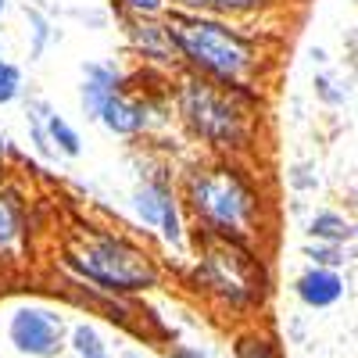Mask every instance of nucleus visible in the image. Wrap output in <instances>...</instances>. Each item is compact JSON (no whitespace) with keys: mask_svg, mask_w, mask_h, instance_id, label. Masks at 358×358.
Wrapping results in <instances>:
<instances>
[{"mask_svg":"<svg viewBox=\"0 0 358 358\" xmlns=\"http://www.w3.org/2000/svg\"><path fill=\"white\" fill-rule=\"evenodd\" d=\"M183 212L194 219L197 236L241 241L262 248L273 229V190L251 158L201 155L176 176Z\"/></svg>","mask_w":358,"mask_h":358,"instance_id":"f257e3e1","label":"nucleus"},{"mask_svg":"<svg viewBox=\"0 0 358 358\" xmlns=\"http://www.w3.org/2000/svg\"><path fill=\"white\" fill-rule=\"evenodd\" d=\"M172 76L169 101L176 122L197 147H204V155L251 158L258 151L265 108L262 83H215L187 69Z\"/></svg>","mask_w":358,"mask_h":358,"instance_id":"f03ea898","label":"nucleus"},{"mask_svg":"<svg viewBox=\"0 0 358 358\" xmlns=\"http://www.w3.org/2000/svg\"><path fill=\"white\" fill-rule=\"evenodd\" d=\"M165 22L172 29L179 69L197 72L215 83H262L273 69V40L251 22L197 15L183 8H169Z\"/></svg>","mask_w":358,"mask_h":358,"instance_id":"7ed1b4c3","label":"nucleus"},{"mask_svg":"<svg viewBox=\"0 0 358 358\" xmlns=\"http://www.w3.org/2000/svg\"><path fill=\"white\" fill-rule=\"evenodd\" d=\"M62 265L108 294H143L162 283V265L133 233L118 226H76L62 241Z\"/></svg>","mask_w":358,"mask_h":358,"instance_id":"20e7f679","label":"nucleus"},{"mask_svg":"<svg viewBox=\"0 0 358 358\" xmlns=\"http://www.w3.org/2000/svg\"><path fill=\"white\" fill-rule=\"evenodd\" d=\"M190 283L233 315L258 312L268 297V265L262 248L219 236H197Z\"/></svg>","mask_w":358,"mask_h":358,"instance_id":"39448f33","label":"nucleus"},{"mask_svg":"<svg viewBox=\"0 0 358 358\" xmlns=\"http://www.w3.org/2000/svg\"><path fill=\"white\" fill-rule=\"evenodd\" d=\"M129 204H133L136 222L158 233L162 244H169L176 251L187 248V212H183V201H179L176 176L169 169L143 172V179L133 187Z\"/></svg>","mask_w":358,"mask_h":358,"instance_id":"423d86ee","label":"nucleus"},{"mask_svg":"<svg viewBox=\"0 0 358 358\" xmlns=\"http://www.w3.org/2000/svg\"><path fill=\"white\" fill-rule=\"evenodd\" d=\"M8 341L29 358H54L65 348V319L47 305H22L8 319Z\"/></svg>","mask_w":358,"mask_h":358,"instance_id":"0eeeda50","label":"nucleus"},{"mask_svg":"<svg viewBox=\"0 0 358 358\" xmlns=\"http://www.w3.org/2000/svg\"><path fill=\"white\" fill-rule=\"evenodd\" d=\"M118 29H122L129 57L140 62L147 72H162V76L179 72V54H176V40H172L165 15L162 18H118Z\"/></svg>","mask_w":358,"mask_h":358,"instance_id":"6e6552de","label":"nucleus"},{"mask_svg":"<svg viewBox=\"0 0 358 358\" xmlns=\"http://www.w3.org/2000/svg\"><path fill=\"white\" fill-rule=\"evenodd\" d=\"M129 83H133L129 72L118 65V62H111V57L86 62V65H83V83H79V108H83V115L90 118V122H94L97 108H101L111 94L126 90Z\"/></svg>","mask_w":358,"mask_h":358,"instance_id":"1a4fd4ad","label":"nucleus"},{"mask_svg":"<svg viewBox=\"0 0 358 358\" xmlns=\"http://www.w3.org/2000/svg\"><path fill=\"white\" fill-rule=\"evenodd\" d=\"M294 297L305 308H334L341 297H344V276H341V268L308 265L305 273L294 280Z\"/></svg>","mask_w":358,"mask_h":358,"instance_id":"9d476101","label":"nucleus"},{"mask_svg":"<svg viewBox=\"0 0 358 358\" xmlns=\"http://www.w3.org/2000/svg\"><path fill=\"white\" fill-rule=\"evenodd\" d=\"M283 0H172V8L197 11V15H219V18H236V22H258L273 15Z\"/></svg>","mask_w":358,"mask_h":358,"instance_id":"9b49d317","label":"nucleus"},{"mask_svg":"<svg viewBox=\"0 0 358 358\" xmlns=\"http://www.w3.org/2000/svg\"><path fill=\"white\" fill-rule=\"evenodd\" d=\"M29 233V212L18 194L0 187V251H11L25 241Z\"/></svg>","mask_w":358,"mask_h":358,"instance_id":"f8f14e48","label":"nucleus"},{"mask_svg":"<svg viewBox=\"0 0 358 358\" xmlns=\"http://www.w3.org/2000/svg\"><path fill=\"white\" fill-rule=\"evenodd\" d=\"M305 233H308V241H322V244H351L358 226L344 212H337V208H319L308 219Z\"/></svg>","mask_w":358,"mask_h":358,"instance_id":"ddd939ff","label":"nucleus"},{"mask_svg":"<svg viewBox=\"0 0 358 358\" xmlns=\"http://www.w3.org/2000/svg\"><path fill=\"white\" fill-rule=\"evenodd\" d=\"M40 111H43V126H47V136L54 143V151L62 155V158H79L83 155V136L79 129L69 122L65 115H57L47 101H40Z\"/></svg>","mask_w":358,"mask_h":358,"instance_id":"4468645a","label":"nucleus"},{"mask_svg":"<svg viewBox=\"0 0 358 358\" xmlns=\"http://www.w3.org/2000/svg\"><path fill=\"white\" fill-rule=\"evenodd\" d=\"M312 90H315V101L326 108H344L351 101V83L337 72H319L312 79Z\"/></svg>","mask_w":358,"mask_h":358,"instance_id":"2eb2a0df","label":"nucleus"},{"mask_svg":"<svg viewBox=\"0 0 358 358\" xmlns=\"http://www.w3.org/2000/svg\"><path fill=\"white\" fill-rule=\"evenodd\" d=\"M25 18H29V57H33V62H40V57L47 54V47L57 40V29H54V22H50L43 11H36V8H25Z\"/></svg>","mask_w":358,"mask_h":358,"instance_id":"dca6fc26","label":"nucleus"},{"mask_svg":"<svg viewBox=\"0 0 358 358\" xmlns=\"http://www.w3.org/2000/svg\"><path fill=\"white\" fill-rule=\"evenodd\" d=\"M305 258L308 265H322V268H344L351 251L348 244H322V241H308L305 244Z\"/></svg>","mask_w":358,"mask_h":358,"instance_id":"f3484780","label":"nucleus"},{"mask_svg":"<svg viewBox=\"0 0 358 358\" xmlns=\"http://www.w3.org/2000/svg\"><path fill=\"white\" fill-rule=\"evenodd\" d=\"M69 344H72V351H76L79 358H111V355H108V348H104V341H101V334H97L90 322L72 326Z\"/></svg>","mask_w":358,"mask_h":358,"instance_id":"a211bd4d","label":"nucleus"},{"mask_svg":"<svg viewBox=\"0 0 358 358\" xmlns=\"http://www.w3.org/2000/svg\"><path fill=\"white\" fill-rule=\"evenodd\" d=\"M172 0H111L115 18H162Z\"/></svg>","mask_w":358,"mask_h":358,"instance_id":"6ab92c4d","label":"nucleus"},{"mask_svg":"<svg viewBox=\"0 0 358 358\" xmlns=\"http://www.w3.org/2000/svg\"><path fill=\"white\" fill-rule=\"evenodd\" d=\"M22 97H25V72H22V65L0 57V108L15 104Z\"/></svg>","mask_w":358,"mask_h":358,"instance_id":"aec40b11","label":"nucleus"},{"mask_svg":"<svg viewBox=\"0 0 358 358\" xmlns=\"http://www.w3.org/2000/svg\"><path fill=\"white\" fill-rule=\"evenodd\" d=\"M233 355L236 358H283L276 341L265 337V334H241L233 344Z\"/></svg>","mask_w":358,"mask_h":358,"instance_id":"412c9836","label":"nucleus"},{"mask_svg":"<svg viewBox=\"0 0 358 358\" xmlns=\"http://www.w3.org/2000/svg\"><path fill=\"white\" fill-rule=\"evenodd\" d=\"M287 183H290L294 194H312V190H319V172L308 162H297V165L287 169Z\"/></svg>","mask_w":358,"mask_h":358,"instance_id":"4be33fe9","label":"nucleus"},{"mask_svg":"<svg viewBox=\"0 0 358 358\" xmlns=\"http://www.w3.org/2000/svg\"><path fill=\"white\" fill-rule=\"evenodd\" d=\"M344 50L351 54V65L358 69V29H355V33H348V40H344Z\"/></svg>","mask_w":358,"mask_h":358,"instance_id":"5701e85b","label":"nucleus"},{"mask_svg":"<svg viewBox=\"0 0 358 358\" xmlns=\"http://www.w3.org/2000/svg\"><path fill=\"white\" fill-rule=\"evenodd\" d=\"M172 358H208V355H204L201 348H176Z\"/></svg>","mask_w":358,"mask_h":358,"instance_id":"b1692460","label":"nucleus"},{"mask_svg":"<svg viewBox=\"0 0 358 358\" xmlns=\"http://www.w3.org/2000/svg\"><path fill=\"white\" fill-rule=\"evenodd\" d=\"M312 57H315L319 65H326V62H330V57H326V50H322V47H312Z\"/></svg>","mask_w":358,"mask_h":358,"instance_id":"393cba45","label":"nucleus"},{"mask_svg":"<svg viewBox=\"0 0 358 358\" xmlns=\"http://www.w3.org/2000/svg\"><path fill=\"white\" fill-rule=\"evenodd\" d=\"M4 11H8V0H0V18H4Z\"/></svg>","mask_w":358,"mask_h":358,"instance_id":"a878e982","label":"nucleus"},{"mask_svg":"<svg viewBox=\"0 0 358 358\" xmlns=\"http://www.w3.org/2000/svg\"><path fill=\"white\" fill-rule=\"evenodd\" d=\"M0 57H4V43H0Z\"/></svg>","mask_w":358,"mask_h":358,"instance_id":"bb28decb","label":"nucleus"},{"mask_svg":"<svg viewBox=\"0 0 358 358\" xmlns=\"http://www.w3.org/2000/svg\"><path fill=\"white\" fill-rule=\"evenodd\" d=\"M355 241H358V233H355Z\"/></svg>","mask_w":358,"mask_h":358,"instance_id":"cd10ccee","label":"nucleus"}]
</instances>
